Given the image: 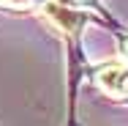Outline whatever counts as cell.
Returning a JSON list of instances; mask_svg holds the SVG:
<instances>
[{
    "label": "cell",
    "mask_w": 128,
    "mask_h": 126,
    "mask_svg": "<svg viewBox=\"0 0 128 126\" xmlns=\"http://www.w3.org/2000/svg\"><path fill=\"white\" fill-rule=\"evenodd\" d=\"M96 82L106 96H112L117 101H128V66L106 63L96 71Z\"/></svg>",
    "instance_id": "6da1fadb"
},
{
    "label": "cell",
    "mask_w": 128,
    "mask_h": 126,
    "mask_svg": "<svg viewBox=\"0 0 128 126\" xmlns=\"http://www.w3.org/2000/svg\"><path fill=\"white\" fill-rule=\"evenodd\" d=\"M44 11H46V17H49L52 22L60 27L63 33H68V36L79 33L82 25H84V14H82L79 8H71V6H63V3L49 0V3L44 6Z\"/></svg>",
    "instance_id": "7a4b0ae2"
},
{
    "label": "cell",
    "mask_w": 128,
    "mask_h": 126,
    "mask_svg": "<svg viewBox=\"0 0 128 126\" xmlns=\"http://www.w3.org/2000/svg\"><path fill=\"white\" fill-rule=\"evenodd\" d=\"M6 3H8V6H14V8H38V6L44 8L49 0H6Z\"/></svg>",
    "instance_id": "3957f363"
},
{
    "label": "cell",
    "mask_w": 128,
    "mask_h": 126,
    "mask_svg": "<svg viewBox=\"0 0 128 126\" xmlns=\"http://www.w3.org/2000/svg\"><path fill=\"white\" fill-rule=\"evenodd\" d=\"M54 3H63V6H71V8H82V6H93L96 0H54Z\"/></svg>",
    "instance_id": "277c9868"
},
{
    "label": "cell",
    "mask_w": 128,
    "mask_h": 126,
    "mask_svg": "<svg viewBox=\"0 0 128 126\" xmlns=\"http://www.w3.org/2000/svg\"><path fill=\"white\" fill-rule=\"evenodd\" d=\"M120 50H123V55H126V60H128V36L120 41Z\"/></svg>",
    "instance_id": "5b68a950"
}]
</instances>
